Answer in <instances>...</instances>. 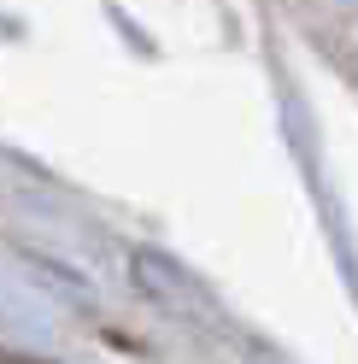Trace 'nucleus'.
<instances>
[{
  "instance_id": "1",
  "label": "nucleus",
  "mask_w": 358,
  "mask_h": 364,
  "mask_svg": "<svg viewBox=\"0 0 358 364\" xmlns=\"http://www.w3.org/2000/svg\"><path fill=\"white\" fill-rule=\"evenodd\" d=\"M0 364H30V358H18V353H6V347H0Z\"/></svg>"
}]
</instances>
